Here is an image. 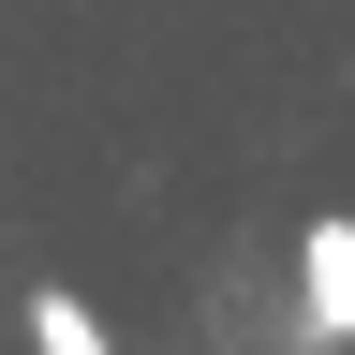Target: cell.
<instances>
[{
	"label": "cell",
	"instance_id": "1",
	"mask_svg": "<svg viewBox=\"0 0 355 355\" xmlns=\"http://www.w3.org/2000/svg\"><path fill=\"white\" fill-rule=\"evenodd\" d=\"M296 282H311V311H296V326H311V340H355V222H311Z\"/></svg>",
	"mask_w": 355,
	"mask_h": 355
},
{
	"label": "cell",
	"instance_id": "2",
	"mask_svg": "<svg viewBox=\"0 0 355 355\" xmlns=\"http://www.w3.org/2000/svg\"><path fill=\"white\" fill-rule=\"evenodd\" d=\"M30 340H44V355H104V326H89V296H30Z\"/></svg>",
	"mask_w": 355,
	"mask_h": 355
}]
</instances>
